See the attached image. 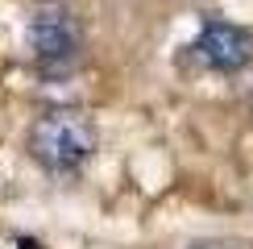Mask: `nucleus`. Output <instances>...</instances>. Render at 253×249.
Instances as JSON below:
<instances>
[{
    "instance_id": "obj_1",
    "label": "nucleus",
    "mask_w": 253,
    "mask_h": 249,
    "mask_svg": "<svg viewBox=\"0 0 253 249\" xmlns=\"http://www.w3.org/2000/svg\"><path fill=\"white\" fill-rule=\"evenodd\" d=\"M29 154L50 174H75L96 154V124L83 112L54 108V112L34 121V129H29Z\"/></svg>"
},
{
    "instance_id": "obj_2",
    "label": "nucleus",
    "mask_w": 253,
    "mask_h": 249,
    "mask_svg": "<svg viewBox=\"0 0 253 249\" xmlns=\"http://www.w3.org/2000/svg\"><path fill=\"white\" fill-rule=\"evenodd\" d=\"M25 42H29V54H34L42 67H71L79 58V25L67 8H54L46 4L42 13L29 21L25 29Z\"/></svg>"
},
{
    "instance_id": "obj_3",
    "label": "nucleus",
    "mask_w": 253,
    "mask_h": 249,
    "mask_svg": "<svg viewBox=\"0 0 253 249\" xmlns=\"http://www.w3.org/2000/svg\"><path fill=\"white\" fill-rule=\"evenodd\" d=\"M195 58L212 71H241L253 58V34L245 25L212 17V21H204V29L195 38Z\"/></svg>"
}]
</instances>
